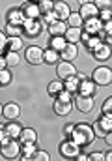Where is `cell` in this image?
<instances>
[{
  "mask_svg": "<svg viewBox=\"0 0 112 161\" xmlns=\"http://www.w3.org/2000/svg\"><path fill=\"white\" fill-rule=\"evenodd\" d=\"M69 139H73L75 142L82 148V146H88V144L93 142L95 131H93V127L88 125V124H77V125H75V131L71 133Z\"/></svg>",
  "mask_w": 112,
  "mask_h": 161,
  "instance_id": "6da1fadb",
  "label": "cell"
},
{
  "mask_svg": "<svg viewBox=\"0 0 112 161\" xmlns=\"http://www.w3.org/2000/svg\"><path fill=\"white\" fill-rule=\"evenodd\" d=\"M0 154L6 159H17L21 156V141L19 139H9L8 142L0 144Z\"/></svg>",
  "mask_w": 112,
  "mask_h": 161,
  "instance_id": "7a4b0ae2",
  "label": "cell"
},
{
  "mask_svg": "<svg viewBox=\"0 0 112 161\" xmlns=\"http://www.w3.org/2000/svg\"><path fill=\"white\" fill-rule=\"evenodd\" d=\"M92 80L97 84V86H109L112 82V69L107 66H99L93 69L92 73Z\"/></svg>",
  "mask_w": 112,
  "mask_h": 161,
  "instance_id": "3957f363",
  "label": "cell"
},
{
  "mask_svg": "<svg viewBox=\"0 0 112 161\" xmlns=\"http://www.w3.org/2000/svg\"><path fill=\"white\" fill-rule=\"evenodd\" d=\"M93 131H95V135H99V137H105L109 131H112V114H99L97 116V120L93 124Z\"/></svg>",
  "mask_w": 112,
  "mask_h": 161,
  "instance_id": "277c9868",
  "label": "cell"
},
{
  "mask_svg": "<svg viewBox=\"0 0 112 161\" xmlns=\"http://www.w3.org/2000/svg\"><path fill=\"white\" fill-rule=\"evenodd\" d=\"M60 154H62V158H66V159H75V158L80 154V146L75 142L73 139H66V141L60 144Z\"/></svg>",
  "mask_w": 112,
  "mask_h": 161,
  "instance_id": "5b68a950",
  "label": "cell"
},
{
  "mask_svg": "<svg viewBox=\"0 0 112 161\" xmlns=\"http://www.w3.org/2000/svg\"><path fill=\"white\" fill-rule=\"evenodd\" d=\"M24 58L30 66H41L43 64V49L37 45H30L24 51Z\"/></svg>",
  "mask_w": 112,
  "mask_h": 161,
  "instance_id": "8992f818",
  "label": "cell"
},
{
  "mask_svg": "<svg viewBox=\"0 0 112 161\" xmlns=\"http://www.w3.org/2000/svg\"><path fill=\"white\" fill-rule=\"evenodd\" d=\"M73 105L84 114L92 113V109H93V96H80V94H77L73 97Z\"/></svg>",
  "mask_w": 112,
  "mask_h": 161,
  "instance_id": "52a82bcc",
  "label": "cell"
},
{
  "mask_svg": "<svg viewBox=\"0 0 112 161\" xmlns=\"http://www.w3.org/2000/svg\"><path fill=\"white\" fill-rule=\"evenodd\" d=\"M82 28H84V32H86V34H90V36H97V34L103 30V21H101L99 17H90V19H84Z\"/></svg>",
  "mask_w": 112,
  "mask_h": 161,
  "instance_id": "ba28073f",
  "label": "cell"
},
{
  "mask_svg": "<svg viewBox=\"0 0 112 161\" xmlns=\"http://www.w3.org/2000/svg\"><path fill=\"white\" fill-rule=\"evenodd\" d=\"M23 30H24L26 38H37L41 34V23H39V19H26L23 23Z\"/></svg>",
  "mask_w": 112,
  "mask_h": 161,
  "instance_id": "9c48e42d",
  "label": "cell"
},
{
  "mask_svg": "<svg viewBox=\"0 0 112 161\" xmlns=\"http://www.w3.org/2000/svg\"><path fill=\"white\" fill-rule=\"evenodd\" d=\"M56 73H58V79L66 80L67 77L77 75V68L73 66V62H66V60H62V62H58V66H56Z\"/></svg>",
  "mask_w": 112,
  "mask_h": 161,
  "instance_id": "30bf717a",
  "label": "cell"
},
{
  "mask_svg": "<svg viewBox=\"0 0 112 161\" xmlns=\"http://www.w3.org/2000/svg\"><path fill=\"white\" fill-rule=\"evenodd\" d=\"M21 9H23V13H24L26 19H39V17H41V9H39L37 2L26 0V2L21 6Z\"/></svg>",
  "mask_w": 112,
  "mask_h": 161,
  "instance_id": "8fae6325",
  "label": "cell"
},
{
  "mask_svg": "<svg viewBox=\"0 0 112 161\" xmlns=\"http://www.w3.org/2000/svg\"><path fill=\"white\" fill-rule=\"evenodd\" d=\"M2 116L6 120H17L21 116V107L15 103V101H9L4 105V111H2Z\"/></svg>",
  "mask_w": 112,
  "mask_h": 161,
  "instance_id": "7c38bea8",
  "label": "cell"
},
{
  "mask_svg": "<svg viewBox=\"0 0 112 161\" xmlns=\"http://www.w3.org/2000/svg\"><path fill=\"white\" fill-rule=\"evenodd\" d=\"M92 54H93V58H95L97 62H107V60L112 56V47H110V45H107V43L103 41V43H101L93 53H92Z\"/></svg>",
  "mask_w": 112,
  "mask_h": 161,
  "instance_id": "4fadbf2b",
  "label": "cell"
},
{
  "mask_svg": "<svg viewBox=\"0 0 112 161\" xmlns=\"http://www.w3.org/2000/svg\"><path fill=\"white\" fill-rule=\"evenodd\" d=\"M77 56H78V47H77V43H67V45L60 51V60L73 62Z\"/></svg>",
  "mask_w": 112,
  "mask_h": 161,
  "instance_id": "5bb4252c",
  "label": "cell"
},
{
  "mask_svg": "<svg viewBox=\"0 0 112 161\" xmlns=\"http://www.w3.org/2000/svg\"><path fill=\"white\" fill-rule=\"evenodd\" d=\"M80 17L82 19H90V17H97L99 15V8L93 4V2H84L80 4V9H78Z\"/></svg>",
  "mask_w": 112,
  "mask_h": 161,
  "instance_id": "9a60e30c",
  "label": "cell"
},
{
  "mask_svg": "<svg viewBox=\"0 0 112 161\" xmlns=\"http://www.w3.org/2000/svg\"><path fill=\"white\" fill-rule=\"evenodd\" d=\"M6 17H8V23H11V25H23L26 21V17H24L21 8H9Z\"/></svg>",
  "mask_w": 112,
  "mask_h": 161,
  "instance_id": "2e32d148",
  "label": "cell"
},
{
  "mask_svg": "<svg viewBox=\"0 0 112 161\" xmlns=\"http://www.w3.org/2000/svg\"><path fill=\"white\" fill-rule=\"evenodd\" d=\"M67 23L66 21H54V23H51V25H47V32L51 34V36H64L66 32H67Z\"/></svg>",
  "mask_w": 112,
  "mask_h": 161,
  "instance_id": "e0dca14e",
  "label": "cell"
},
{
  "mask_svg": "<svg viewBox=\"0 0 112 161\" xmlns=\"http://www.w3.org/2000/svg\"><path fill=\"white\" fill-rule=\"evenodd\" d=\"M73 109V103H67V101H60L54 97V103H52V111L56 116H67Z\"/></svg>",
  "mask_w": 112,
  "mask_h": 161,
  "instance_id": "ac0fdd59",
  "label": "cell"
},
{
  "mask_svg": "<svg viewBox=\"0 0 112 161\" xmlns=\"http://www.w3.org/2000/svg\"><path fill=\"white\" fill-rule=\"evenodd\" d=\"M52 9H54V13L58 15V19H60V21H67V17L71 15V8H69L64 0H56Z\"/></svg>",
  "mask_w": 112,
  "mask_h": 161,
  "instance_id": "d6986e66",
  "label": "cell"
},
{
  "mask_svg": "<svg viewBox=\"0 0 112 161\" xmlns=\"http://www.w3.org/2000/svg\"><path fill=\"white\" fill-rule=\"evenodd\" d=\"M80 41H84V45H86V49H88L90 53H93V51L103 43V40H101L99 36H90V34H86L84 30H82V38H80Z\"/></svg>",
  "mask_w": 112,
  "mask_h": 161,
  "instance_id": "ffe728a7",
  "label": "cell"
},
{
  "mask_svg": "<svg viewBox=\"0 0 112 161\" xmlns=\"http://www.w3.org/2000/svg\"><path fill=\"white\" fill-rule=\"evenodd\" d=\"M95 88H97V84L92 79H84V80H80L77 94H80V96H93L95 94Z\"/></svg>",
  "mask_w": 112,
  "mask_h": 161,
  "instance_id": "44dd1931",
  "label": "cell"
},
{
  "mask_svg": "<svg viewBox=\"0 0 112 161\" xmlns=\"http://www.w3.org/2000/svg\"><path fill=\"white\" fill-rule=\"evenodd\" d=\"M4 129H6V133H8L11 139H19V135H21V131H23V125L17 120H8L4 124Z\"/></svg>",
  "mask_w": 112,
  "mask_h": 161,
  "instance_id": "7402d4cb",
  "label": "cell"
},
{
  "mask_svg": "<svg viewBox=\"0 0 112 161\" xmlns=\"http://www.w3.org/2000/svg\"><path fill=\"white\" fill-rule=\"evenodd\" d=\"M19 141H21V144H26V142H37L36 129H32V127H23V131H21V135H19Z\"/></svg>",
  "mask_w": 112,
  "mask_h": 161,
  "instance_id": "603a6c76",
  "label": "cell"
},
{
  "mask_svg": "<svg viewBox=\"0 0 112 161\" xmlns=\"http://www.w3.org/2000/svg\"><path fill=\"white\" fill-rule=\"evenodd\" d=\"M43 62L45 64H49V66H56L58 62H60V53L58 51H54V49H45L43 51Z\"/></svg>",
  "mask_w": 112,
  "mask_h": 161,
  "instance_id": "cb8c5ba5",
  "label": "cell"
},
{
  "mask_svg": "<svg viewBox=\"0 0 112 161\" xmlns=\"http://www.w3.org/2000/svg\"><path fill=\"white\" fill-rule=\"evenodd\" d=\"M64 38L67 43H80V38H82V28H73V26H69L67 28V32L64 34Z\"/></svg>",
  "mask_w": 112,
  "mask_h": 161,
  "instance_id": "d4e9b609",
  "label": "cell"
},
{
  "mask_svg": "<svg viewBox=\"0 0 112 161\" xmlns=\"http://www.w3.org/2000/svg\"><path fill=\"white\" fill-rule=\"evenodd\" d=\"M4 32H6L8 38H15V36H23V34H24L23 25H11V23H8V25L4 26Z\"/></svg>",
  "mask_w": 112,
  "mask_h": 161,
  "instance_id": "484cf974",
  "label": "cell"
},
{
  "mask_svg": "<svg viewBox=\"0 0 112 161\" xmlns=\"http://www.w3.org/2000/svg\"><path fill=\"white\" fill-rule=\"evenodd\" d=\"M36 142H26V144H21V158L26 159H32V156L36 154Z\"/></svg>",
  "mask_w": 112,
  "mask_h": 161,
  "instance_id": "4316f807",
  "label": "cell"
},
{
  "mask_svg": "<svg viewBox=\"0 0 112 161\" xmlns=\"http://www.w3.org/2000/svg\"><path fill=\"white\" fill-rule=\"evenodd\" d=\"M62 90H64V80H62V79L51 80V82H49V86H47V92H49V96H52V97H56Z\"/></svg>",
  "mask_w": 112,
  "mask_h": 161,
  "instance_id": "83f0119b",
  "label": "cell"
},
{
  "mask_svg": "<svg viewBox=\"0 0 112 161\" xmlns=\"http://www.w3.org/2000/svg\"><path fill=\"white\" fill-rule=\"evenodd\" d=\"M66 45H67V41H66L64 36H51V40H49V47L54 49V51H58V53H60Z\"/></svg>",
  "mask_w": 112,
  "mask_h": 161,
  "instance_id": "f1b7e54d",
  "label": "cell"
},
{
  "mask_svg": "<svg viewBox=\"0 0 112 161\" xmlns=\"http://www.w3.org/2000/svg\"><path fill=\"white\" fill-rule=\"evenodd\" d=\"M78 84H80V80L77 79V75H73V77H67V79L64 80V88H66L67 92H71L73 96L78 92Z\"/></svg>",
  "mask_w": 112,
  "mask_h": 161,
  "instance_id": "f546056e",
  "label": "cell"
},
{
  "mask_svg": "<svg viewBox=\"0 0 112 161\" xmlns=\"http://www.w3.org/2000/svg\"><path fill=\"white\" fill-rule=\"evenodd\" d=\"M23 38L21 36H15V38H8V51H15V53H19L21 49H23Z\"/></svg>",
  "mask_w": 112,
  "mask_h": 161,
  "instance_id": "4dcf8cb0",
  "label": "cell"
},
{
  "mask_svg": "<svg viewBox=\"0 0 112 161\" xmlns=\"http://www.w3.org/2000/svg\"><path fill=\"white\" fill-rule=\"evenodd\" d=\"M66 23H67V26H73V28H82L84 19L80 17V13H78V11H77V13H75V11H71V15L67 17V21H66Z\"/></svg>",
  "mask_w": 112,
  "mask_h": 161,
  "instance_id": "1f68e13d",
  "label": "cell"
},
{
  "mask_svg": "<svg viewBox=\"0 0 112 161\" xmlns=\"http://www.w3.org/2000/svg\"><path fill=\"white\" fill-rule=\"evenodd\" d=\"M4 56H6L8 68H9V66H11V68H15V66H19V62H21V58H19V54H17L15 51H8Z\"/></svg>",
  "mask_w": 112,
  "mask_h": 161,
  "instance_id": "d6a6232c",
  "label": "cell"
},
{
  "mask_svg": "<svg viewBox=\"0 0 112 161\" xmlns=\"http://www.w3.org/2000/svg\"><path fill=\"white\" fill-rule=\"evenodd\" d=\"M11 82H13V75H11V71H9L8 68L0 69V86H8V84H11Z\"/></svg>",
  "mask_w": 112,
  "mask_h": 161,
  "instance_id": "836d02e7",
  "label": "cell"
},
{
  "mask_svg": "<svg viewBox=\"0 0 112 161\" xmlns=\"http://www.w3.org/2000/svg\"><path fill=\"white\" fill-rule=\"evenodd\" d=\"M37 6H39V9H41V15H45V13L52 11L54 2H52V0H39V2H37Z\"/></svg>",
  "mask_w": 112,
  "mask_h": 161,
  "instance_id": "e575fe53",
  "label": "cell"
},
{
  "mask_svg": "<svg viewBox=\"0 0 112 161\" xmlns=\"http://www.w3.org/2000/svg\"><path fill=\"white\" fill-rule=\"evenodd\" d=\"M56 99H60V101H67V103H73V94L71 92H67L66 88L56 96Z\"/></svg>",
  "mask_w": 112,
  "mask_h": 161,
  "instance_id": "d590c367",
  "label": "cell"
},
{
  "mask_svg": "<svg viewBox=\"0 0 112 161\" xmlns=\"http://www.w3.org/2000/svg\"><path fill=\"white\" fill-rule=\"evenodd\" d=\"M103 23L105 21H110L112 19V8H105V9H99V15H97Z\"/></svg>",
  "mask_w": 112,
  "mask_h": 161,
  "instance_id": "8d00e7d4",
  "label": "cell"
},
{
  "mask_svg": "<svg viewBox=\"0 0 112 161\" xmlns=\"http://www.w3.org/2000/svg\"><path fill=\"white\" fill-rule=\"evenodd\" d=\"M32 159H36V161H49V159H51V156H49L45 150H36V154L32 156Z\"/></svg>",
  "mask_w": 112,
  "mask_h": 161,
  "instance_id": "74e56055",
  "label": "cell"
},
{
  "mask_svg": "<svg viewBox=\"0 0 112 161\" xmlns=\"http://www.w3.org/2000/svg\"><path fill=\"white\" fill-rule=\"evenodd\" d=\"M101 113H103V114H112V96L105 99V103H103V107H101Z\"/></svg>",
  "mask_w": 112,
  "mask_h": 161,
  "instance_id": "f35d334b",
  "label": "cell"
},
{
  "mask_svg": "<svg viewBox=\"0 0 112 161\" xmlns=\"http://www.w3.org/2000/svg\"><path fill=\"white\" fill-rule=\"evenodd\" d=\"M43 19H45V23H47V25H51V23L58 21V15H56V13H54V9H52V11L45 13V15H43Z\"/></svg>",
  "mask_w": 112,
  "mask_h": 161,
  "instance_id": "ab89813d",
  "label": "cell"
},
{
  "mask_svg": "<svg viewBox=\"0 0 112 161\" xmlns=\"http://www.w3.org/2000/svg\"><path fill=\"white\" fill-rule=\"evenodd\" d=\"M62 131H64V135H66V139H69V137H71V133L75 131V124H66Z\"/></svg>",
  "mask_w": 112,
  "mask_h": 161,
  "instance_id": "60d3db41",
  "label": "cell"
},
{
  "mask_svg": "<svg viewBox=\"0 0 112 161\" xmlns=\"http://www.w3.org/2000/svg\"><path fill=\"white\" fill-rule=\"evenodd\" d=\"M6 47H8V36H6V32L0 30V53L6 51Z\"/></svg>",
  "mask_w": 112,
  "mask_h": 161,
  "instance_id": "b9f144b4",
  "label": "cell"
},
{
  "mask_svg": "<svg viewBox=\"0 0 112 161\" xmlns=\"http://www.w3.org/2000/svg\"><path fill=\"white\" fill-rule=\"evenodd\" d=\"M93 4L99 8V9H105V8H110V0H93Z\"/></svg>",
  "mask_w": 112,
  "mask_h": 161,
  "instance_id": "7bdbcfd3",
  "label": "cell"
},
{
  "mask_svg": "<svg viewBox=\"0 0 112 161\" xmlns=\"http://www.w3.org/2000/svg\"><path fill=\"white\" fill-rule=\"evenodd\" d=\"M88 159L90 161H103L105 159V154H101V152H93V154L88 156Z\"/></svg>",
  "mask_w": 112,
  "mask_h": 161,
  "instance_id": "ee69618b",
  "label": "cell"
},
{
  "mask_svg": "<svg viewBox=\"0 0 112 161\" xmlns=\"http://www.w3.org/2000/svg\"><path fill=\"white\" fill-rule=\"evenodd\" d=\"M103 32H105V34H112V19L103 23Z\"/></svg>",
  "mask_w": 112,
  "mask_h": 161,
  "instance_id": "f6af8a7d",
  "label": "cell"
},
{
  "mask_svg": "<svg viewBox=\"0 0 112 161\" xmlns=\"http://www.w3.org/2000/svg\"><path fill=\"white\" fill-rule=\"evenodd\" d=\"M9 139H11V137H9V135L6 133V129H0V144H4V142H8Z\"/></svg>",
  "mask_w": 112,
  "mask_h": 161,
  "instance_id": "bcb514c9",
  "label": "cell"
},
{
  "mask_svg": "<svg viewBox=\"0 0 112 161\" xmlns=\"http://www.w3.org/2000/svg\"><path fill=\"white\" fill-rule=\"evenodd\" d=\"M103 139H105V142H107V146H110V148H112V131H109V133H107V135H105Z\"/></svg>",
  "mask_w": 112,
  "mask_h": 161,
  "instance_id": "7dc6e473",
  "label": "cell"
},
{
  "mask_svg": "<svg viewBox=\"0 0 112 161\" xmlns=\"http://www.w3.org/2000/svg\"><path fill=\"white\" fill-rule=\"evenodd\" d=\"M4 68H8V62H6V56H2V53H0V69H4Z\"/></svg>",
  "mask_w": 112,
  "mask_h": 161,
  "instance_id": "c3c4849f",
  "label": "cell"
},
{
  "mask_svg": "<svg viewBox=\"0 0 112 161\" xmlns=\"http://www.w3.org/2000/svg\"><path fill=\"white\" fill-rule=\"evenodd\" d=\"M103 41H105L107 45H110V47H112V34H107V36H105V40H103Z\"/></svg>",
  "mask_w": 112,
  "mask_h": 161,
  "instance_id": "681fc988",
  "label": "cell"
},
{
  "mask_svg": "<svg viewBox=\"0 0 112 161\" xmlns=\"http://www.w3.org/2000/svg\"><path fill=\"white\" fill-rule=\"evenodd\" d=\"M77 79H78V80H84V79H88V75H86V73H78V71H77Z\"/></svg>",
  "mask_w": 112,
  "mask_h": 161,
  "instance_id": "f907efd6",
  "label": "cell"
},
{
  "mask_svg": "<svg viewBox=\"0 0 112 161\" xmlns=\"http://www.w3.org/2000/svg\"><path fill=\"white\" fill-rule=\"evenodd\" d=\"M75 159H78V161H86V159H88V156H86V154H78V156H77Z\"/></svg>",
  "mask_w": 112,
  "mask_h": 161,
  "instance_id": "816d5d0a",
  "label": "cell"
},
{
  "mask_svg": "<svg viewBox=\"0 0 112 161\" xmlns=\"http://www.w3.org/2000/svg\"><path fill=\"white\" fill-rule=\"evenodd\" d=\"M105 159H107V161H112V150H110V152H107V154H105Z\"/></svg>",
  "mask_w": 112,
  "mask_h": 161,
  "instance_id": "f5cc1de1",
  "label": "cell"
},
{
  "mask_svg": "<svg viewBox=\"0 0 112 161\" xmlns=\"http://www.w3.org/2000/svg\"><path fill=\"white\" fill-rule=\"evenodd\" d=\"M2 111H4V105L0 103V116H2Z\"/></svg>",
  "mask_w": 112,
  "mask_h": 161,
  "instance_id": "db71d44e",
  "label": "cell"
},
{
  "mask_svg": "<svg viewBox=\"0 0 112 161\" xmlns=\"http://www.w3.org/2000/svg\"><path fill=\"white\" fill-rule=\"evenodd\" d=\"M84 2H88V0H78V4H84Z\"/></svg>",
  "mask_w": 112,
  "mask_h": 161,
  "instance_id": "11a10c76",
  "label": "cell"
},
{
  "mask_svg": "<svg viewBox=\"0 0 112 161\" xmlns=\"http://www.w3.org/2000/svg\"><path fill=\"white\" fill-rule=\"evenodd\" d=\"M32 2H39V0H32Z\"/></svg>",
  "mask_w": 112,
  "mask_h": 161,
  "instance_id": "9f6ffc18",
  "label": "cell"
},
{
  "mask_svg": "<svg viewBox=\"0 0 112 161\" xmlns=\"http://www.w3.org/2000/svg\"><path fill=\"white\" fill-rule=\"evenodd\" d=\"M52 2H56V0H52Z\"/></svg>",
  "mask_w": 112,
  "mask_h": 161,
  "instance_id": "6f0895ef",
  "label": "cell"
}]
</instances>
